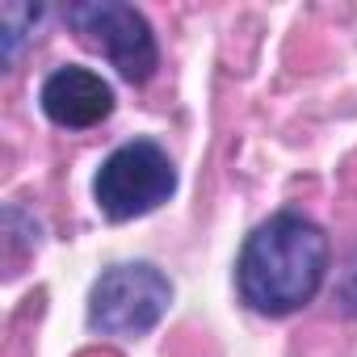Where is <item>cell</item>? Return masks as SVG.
I'll list each match as a JSON object with an SVG mask.
<instances>
[{
  "mask_svg": "<svg viewBox=\"0 0 357 357\" xmlns=\"http://www.w3.org/2000/svg\"><path fill=\"white\" fill-rule=\"evenodd\" d=\"M38 105H43V114L55 126H63V130H89V126H101L114 114V84L101 72H93V68L68 63V68H55L43 80Z\"/></svg>",
  "mask_w": 357,
  "mask_h": 357,
  "instance_id": "obj_5",
  "label": "cell"
},
{
  "mask_svg": "<svg viewBox=\"0 0 357 357\" xmlns=\"http://www.w3.org/2000/svg\"><path fill=\"white\" fill-rule=\"evenodd\" d=\"M328 278V236L298 211H278L252 227L236 257L240 298L269 319L303 311Z\"/></svg>",
  "mask_w": 357,
  "mask_h": 357,
  "instance_id": "obj_1",
  "label": "cell"
},
{
  "mask_svg": "<svg viewBox=\"0 0 357 357\" xmlns=\"http://www.w3.org/2000/svg\"><path fill=\"white\" fill-rule=\"evenodd\" d=\"M172 307V282L147 261L109 265L89 290V328L118 340L147 336Z\"/></svg>",
  "mask_w": 357,
  "mask_h": 357,
  "instance_id": "obj_3",
  "label": "cell"
},
{
  "mask_svg": "<svg viewBox=\"0 0 357 357\" xmlns=\"http://www.w3.org/2000/svg\"><path fill=\"white\" fill-rule=\"evenodd\" d=\"M176 194V164L155 139H130L114 147L97 176H93V202L109 223H130L160 211Z\"/></svg>",
  "mask_w": 357,
  "mask_h": 357,
  "instance_id": "obj_2",
  "label": "cell"
},
{
  "mask_svg": "<svg viewBox=\"0 0 357 357\" xmlns=\"http://www.w3.org/2000/svg\"><path fill=\"white\" fill-rule=\"evenodd\" d=\"M63 22L72 26V34L84 47L109 59V68H118L126 84H147L155 76L160 47H155L147 17L135 5H122V0H76V5L63 9Z\"/></svg>",
  "mask_w": 357,
  "mask_h": 357,
  "instance_id": "obj_4",
  "label": "cell"
}]
</instances>
